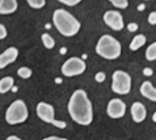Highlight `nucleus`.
I'll use <instances>...</instances> for the list:
<instances>
[{
    "label": "nucleus",
    "mask_w": 156,
    "mask_h": 140,
    "mask_svg": "<svg viewBox=\"0 0 156 140\" xmlns=\"http://www.w3.org/2000/svg\"><path fill=\"white\" fill-rule=\"evenodd\" d=\"M140 92L144 98L152 101H156V89L149 81H144L140 87Z\"/></svg>",
    "instance_id": "obj_12"
},
{
    "label": "nucleus",
    "mask_w": 156,
    "mask_h": 140,
    "mask_svg": "<svg viewBox=\"0 0 156 140\" xmlns=\"http://www.w3.org/2000/svg\"><path fill=\"white\" fill-rule=\"evenodd\" d=\"M94 80L99 83H103L105 79H106V75L104 72L100 71L98 72L97 73H96V74L94 75Z\"/></svg>",
    "instance_id": "obj_22"
},
{
    "label": "nucleus",
    "mask_w": 156,
    "mask_h": 140,
    "mask_svg": "<svg viewBox=\"0 0 156 140\" xmlns=\"http://www.w3.org/2000/svg\"><path fill=\"white\" fill-rule=\"evenodd\" d=\"M104 23L115 31H120L124 28V21L122 14L118 10H108L102 17Z\"/></svg>",
    "instance_id": "obj_7"
},
{
    "label": "nucleus",
    "mask_w": 156,
    "mask_h": 140,
    "mask_svg": "<svg viewBox=\"0 0 156 140\" xmlns=\"http://www.w3.org/2000/svg\"><path fill=\"white\" fill-rule=\"evenodd\" d=\"M68 52V49L66 46H62L60 47V50H59V53L60 54L62 55H65Z\"/></svg>",
    "instance_id": "obj_31"
},
{
    "label": "nucleus",
    "mask_w": 156,
    "mask_h": 140,
    "mask_svg": "<svg viewBox=\"0 0 156 140\" xmlns=\"http://www.w3.org/2000/svg\"><path fill=\"white\" fill-rule=\"evenodd\" d=\"M51 27H52V26H51V24L50 23H46L44 24V28L46 29H50L51 28Z\"/></svg>",
    "instance_id": "obj_33"
},
{
    "label": "nucleus",
    "mask_w": 156,
    "mask_h": 140,
    "mask_svg": "<svg viewBox=\"0 0 156 140\" xmlns=\"http://www.w3.org/2000/svg\"><path fill=\"white\" fill-rule=\"evenodd\" d=\"M19 55L18 49L13 46H9L0 53V70L16 61Z\"/></svg>",
    "instance_id": "obj_10"
},
{
    "label": "nucleus",
    "mask_w": 156,
    "mask_h": 140,
    "mask_svg": "<svg viewBox=\"0 0 156 140\" xmlns=\"http://www.w3.org/2000/svg\"><path fill=\"white\" fill-rule=\"evenodd\" d=\"M15 80L11 76H5L0 79V94H4L11 90L14 86Z\"/></svg>",
    "instance_id": "obj_15"
},
{
    "label": "nucleus",
    "mask_w": 156,
    "mask_h": 140,
    "mask_svg": "<svg viewBox=\"0 0 156 140\" xmlns=\"http://www.w3.org/2000/svg\"><path fill=\"white\" fill-rule=\"evenodd\" d=\"M144 1H151V0H144Z\"/></svg>",
    "instance_id": "obj_37"
},
{
    "label": "nucleus",
    "mask_w": 156,
    "mask_h": 140,
    "mask_svg": "<svg viewBox=\"0 0 156 140\" xmlns=\"http://www.w3.org/2000/svg\"><path fill=\"white\" fill-rule=\"evenodd\" d=\"M145 9H146V5L143 2L139 4L136 7V9L138 12H143L145 10Z\"/></svg>",
    "instance_id": "obj_29"
},
{
    "label": "nucleus",
    "mask_w": 156,
    "mask_h": 140,
    "mask_svg": "<svg viewBox=\"0 0 156 140\" xmlns=\"http://www.w3.org/2000/svg\"><path fill=\"white\" fill-rule=\"evenodd\" d=\"M115 7L119 9H125L129 6L128 0H108Z\"/></svg>",
    "instance_id": "obj_20"
},
{
    "label": "nucleus",
    "mask_w": 156,
    "mask_h": 140,
    "mask_svg": "<svg viewBox=\"0 0 156 140\" xmlns=\"http://www.w3.org/2000/svg\"><path fill=\"white\" fill-rule=\"evenodd\" d=\"M143 74L145 76H147V77H149V76H151L153 73H154V71L151 68V67H144L143 69Z\"/></svg>",
    "instance_id": "obj_27"
},
{
    "label": "nucleus",
    "mask_w": 156,
    "mask_h": 140,
    "mask_svg": "<svg viewBox=\"0 0 156 140\" xmlns=\"http://www.w3.org/2000/svg\"><path fill=\"white\" fill-rule=\"evenodd\" d=\"M51 124L55 127L60 129H65L67 126L66 122H65L64 120H56V119H54Z\"/></svg>",
    "instance_id": "obj_23"
},
{
    "label": "nucleus",
    "mask_w": 156,
    "mask_h": 140,
    "mask_svg": "<svg viewBox=\"0 0 156 140\" xmlns=\"http://www.w3.org/2000/svg\"><path fill=\"white\" fill-rule=\"evenodd\" d=\"M17 75L24 79L30 78L32 75V70L27 66H21L16 71Z\"/></svg>",
    "instance_id": "obj_18"
},
{
    "label": "nucleus",
    "mask_w": 156,
    "mask_h": 140,
    "mask_svg": "<svg viewBox=\"0 0 156 140\" xmlns=\"http://www.w3.org/2000/svg\"><path fill=\"white\" fill-rule=\"evenodd\" d=\"M144 55L148 61L152 62L156 59V42H154L147 46Z\"/></svg>",
    "instance_id": "obj_17"
},
{
    "label": "nucleus",
    "mask_w": 156,
    "mask_h": 140,
    "mask_svg": "<svg viewBox=\"0 0 156 140\" xmlns=\"http://www.w3.org/2000/svg\"><path fill=\"white\" fill-rule=\"evenodd\" d=\"M152 120L154 122H156V112H154L153 115H152Z\"/></svg>",
    "instance_id": "obj_35"
},
{
    "label": "nucleus",
    "mask_w": 156,
    "mask_h": 140,
    "mask_svg": "<svg viewBox=\"0 0 156 140\" xmlns=\"http://www.w3.org/2000/svg\"><path fill=\"white\" fill-rule=\"evenodd\" d=\"M17 0H0V15H10L18 9Z\"/></svg>",
    "instance_id": "obj_13"
},
{
    "label": "nucleus",
    "mask_w": 156,
    "mask_h": 140,
    "mask_svg": "<svg viewBox=\"0 0 156 140\" xmlns=\"http://www.w3.org/2000/svg\"><path fill=\"white\" fill-rule=\"evenodd\" d=\"M87 68V64L81 57L72 56L66 59L61 67V72L66 77H73L82 75Z\"/></svg>",
    "instance_id": "obj_6"
},
{
    "label": "nucleus",
    "mask_w": 156,
    "mask_h": 140,
    "mask_svg": "<svg viewBox=\"0 0 156 140\" xmlns=\"http://www.w3.org/2000/svg\"><path fill=\"white\" fill-rule=\"evenodd\" d=\"M54 82L57 84H60L62 83L63 82V79L62 78L60 77H56L54 79Z\"/></svg>",
    "instance_id": "obj_32"
},
{
    "label": "nucleus",
    "mask_w": 156,
    "mask_h": 140,
    "mask_svg": "<svg viewBox=\"0 0 156 140\" xmlns=\"http://www.w3.org/2000/svg\"><path fill=\"white\" fill-rule=\"evenodd\" d=\"M95 51L98 55L107 60L118 59L122 53V45L120 42L113 36L105 34L98 39Z\"/></svg>",
    "instance_id": "obj_3"
},
{
    "label": "nucleus",
    "mask_w": 156,
    "mask_h": 140,
    "mask_svg": "<svg viewBox=\"0 0 156 140\" xmlns=\"http://www.w3.org/2000/svg\"><path fill=\"white\" fill-rule=\"evenodd\" d=\"M29 7L34 9H41L46 5V0H26Z\"/></svg>",
    "instance_id": "obj_19"
},
{
    "label": "nucleus",
    "mask_w": 156,
    "mask_h": 140,
    "mask_svg": "<svg viewBox=\"0 0 156 140\" xmlns=\"http://www.w3.org/2000/svg\"><path fill=\"white\" fill-rule=\"evenodd\" d=\"M147 22L149 24L154 26L156 24V12L152 11L147 16Z\"/></svg>",
    "instance_id": "obj_24"
},
{
    "label": "nucleus",
    "mask_w": 156,
    "mask_h": 140,
    "mask_svg": "<svg viewBox=\"0 0 156 140\" xmlns=\"http://www.w3.org/2000/svg\"><path fill=\"white\" fill-rule=\"evenodd\" d=\"M11 90H12V92H16L18 90V87H17L16 86L14 85V86H13V87L12 88Z\"/></svg>",
    "instance_id": "obj_34"
},
{
    "label": "nucleus",
    "mask_w": 156,
    "mask_h": 140,
    "mask_svg": "<svg viewBox=\"0 0 156 140\" xmlns=\"http://www.w3.org/2000/svg\"><path fill=\"white\" fill-rule=\"evenodd\" d=\"M138 28H139V26L138 23L135 22L129 23L127 25V29L130 32H135L137 31Z\"/></svg>",
    "instance_id": "obj_26"
},
{
    "label": "nucleus",
    "mask_w": 156,
    "mask_h": 140,
    "mask_svg": "<svg viewBox=\"0 0 156 140\" xmlns=\"http://www.w3.org/2000/svg\"><path fill=\"white\" fill-rule=\"evenodd\" d=\"M59 2L68 6V7H74L79 4L82 0H57Z\"/></svg>",
    "instance_id": "obj_21"
},
{
    "label": "nucleus",
    "mask_w": 156,
    "mask_h": 140,
    "mask_svg": "<svg viewBox=\"0 0 156 140\" xmlns=\"http://www.w3.org/2000/svg\"><path fill=\"white\" fill-rule=\"evenodd\" d=\"M68 112L71 119L80 125L87 126L91 123L93 105L84 90L78 89L73 92L68 100Z\"/></svg>",
    "instance_id": "obj_1"
},
{
    "label": "nucleus",
    "mask_w": 156,
    "mask_h": 140,
    "mask_svg": "<svg viewBox=\"0 0 156 140\" xmlns=\"http://www.w3.org/2000/svg\"><path fill=\"white\" fill-rule=\"evenodd\" d=\"M8 34V31L4 24L0 23V40L5 39Z\"/></svg>",
    "instance_id": "obj_25"
},
{
    "label": "nucleus",
    "mask_w": 156,
    "mask_h": 140,
    "mask_svg": "<svg viewBox=\"0 0 156 140\" xmlns=\"http://www.w3.org/2000/svg\"><path fill=\"white\" fill-rule=\"evenodd\" d=\"M130 114L133 120L136 123L143 122L147 116L145 106L140 101H135L130 107Z\"/></svg>",
    "instance_id": "obj_11"
},
{
    "label": "nucleus",
    "mask_w": 156,
    "mask_h": 140,
    "mask_svg": "<svg viewBox=\"0 0 156 140\" xmlns=\"http://www.w3.org/2000/svg\"><path fill=\"white\" fill-rule=\"evenodd\" d=\"M41 40L43 46L48 50H51L55 45L54 39L48 33L44 32L41 35Z\"/></svg>",
    "instance_id": "obj_16"
},
{
    "label": "nucleus",
    "mask_w": 156,
    "mask_h": 140,
    "mask_svg": "<svg viewBox=\"0 0 156 140\" xmlns=\"http://www.w3.org/2000/svg\"><path fill=\"white\" fill-rule=\"evenodd\" d=\"M107 114L112 119H120L126 114V105L119 98L111 99L107 106Z\"/></svg>",
    "instance_id": "obj_8"
},
{
    "label": "nucleus",
    "mask_w": 156,
    "mask_h": 140,
    "mask_svg": "<svg viewBox=\"0 0 156 140\" xmlns=\"http://www.w3.org/2000/svg\"><path fill=\"white\" fill-rule=\"evenodd\" d=\"M112 90L118 95H126L130 92L132 87V78L126 71L115 70L112 76Z\"/></svg>",
    "instance_id": "obj_5"
},
{
    "label": "nucleus",
    "mask_w": 156,
    "mask_h": 140,
    "mask_svg": "<svg viewBox=\"0 0 156 140\" xmlns=\"http://www.w3.org/2000/svg\"><path fill=\"white\" fill-rule=\"evenodd\" d=\"M52 20L57 31L66 37L76 35L81 28V23L78 19L64 9H55L53 12Z\"/></svg>",
    "instance_id": "obj_2"
},
{
    "label": "nucleus",
    "mask_w": 156,
    "mask_h": 140,
    "mask_svg": "<svg viewBox=\"0 0 156 140\" xmlns=\"http://www.w3.org/2000/svg\"><path fill=\"white\" fill-rule=\"evenodd\" d=\"M38 117L43 122L52 123L55 119V109L52 105L44 101H40L36 106Z\"/></svg>",
    "instance_id": "obj_9"
},
{
    "label": "nucleus",
    "mask_w": 156,
    "mask_h": 140,
    "mask_svg": "<svg viewBox=\"0 0 156 140\" xmlns=\"http://www.w3.org/2000/svg\"><path fill=\"white\" fill-rule=\"evenodd\" d=\"M29 117V111L26 103L21 99L12 101L5 112V120L11 125L24 122Z\"/></svg>",
    "instance_id": "obj_4"
},
{
    "label": "nucleus",
    "mask_w": 156,
    "mask_h": 140,
    "mask_svg": "<svg viewBox=\"0 0 156 140\" xmlns=\"http://www.w3.org/2000/svg\"><path fill=\"white\" fill-rule=\"evenodd\" d=\"M83 60H85L87 58V55L86 54H83L82 56V57H81Z\"/></svg>",
    "instance_id": "obj_36"
},
{
    "label": "nucleus",
    "mask_w": 156,
    "mask_h": 140,
    "mask_svg": "<svg viewBox=\"0 0 156 140\" xmlns=\"http://www.w3.org/2000/svg\"><path fill=\"white\" fill-rule=\"evenodd\" d=\"M42 140H68L65 138H61L57 136H49L43 138Z\"/></svg>",
    "instance_id": "obj_28"
},
{
    "label": "nucleus",
    "mask_w": 156,
    "mask_h": 140,
    "mask_svg": "<svg viewBox=\"0 0 156 140\" xmlns=\"http://www.w3.org/2000/svg\"><path fill=\"white\" fill-rule=\"evenodd\" d=\"M146 43V37L143 34H138L135 35L129 43V49L132 51L138 50L143 47Z\"/></svg>",
    "instance_id": "obj_14"
},
{
    "label": "nucleus",
    "mask_w": 156,
    "mask_h": 140,
    "mask_svg": "<svg viewBox=\"0 0 156 140\" xmlns=\"http://www.w3.org/2000/svg\"><path fill=\"white\" fill-rule=\"evenodd\" d=\"M5 140H21V139L15 134H12L7 137Z\"/></svg>",
    "instance_id": "obj_30"
}]
</instances>
